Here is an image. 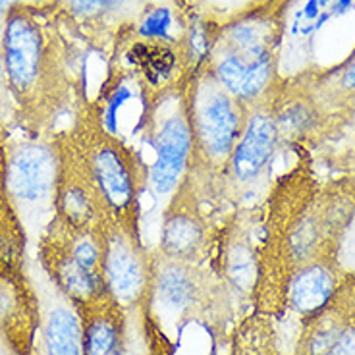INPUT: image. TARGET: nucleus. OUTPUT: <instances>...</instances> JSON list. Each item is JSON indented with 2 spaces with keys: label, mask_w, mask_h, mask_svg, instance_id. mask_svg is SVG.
Returning a JSON list of instances; mask_svg holds the SVG:
<instances>
[{
  "label": "nucleus",
  "mask_w": 355,
  "mask_h": 355,
  "mask_svg": "<svg viewBox=\"0 0 355 355\" xmlns=\"http://www.w3.org/2000/svg\"><path fill=\"white\" fill-rule=\"evenodd\" d=\"M355 220V172L320 184L311 174L309 160L276 182L268 197V216L257 268L280 266L282 280L293 268L319 257H340Z\"/></svg>",
  "instance_id": "1"
},
{
  "label": "nucleus",
  "mask_w": 355,
  "mask_h": 355,
  "mask_svg": "<svg viewBox=\"0 0 355 355\" xmlns=\"http://www.w3.org/2000/svg\"><path fill=\"white\" fill-rule=\"evenodd\" d=\"M282 31V4L248 10L214 29L203 68L243 105H255L282 81L278 73Z\"/></svg>",
  "instance_id": "2"
},
{
  "label": "nucleus",
  "mask_w": 355,
  "mask_h": 355,
  "mask_svg": "<svg viewBox=\"0 0 355 355\" xmlns=\"http://www.w3.org/2000/svg\"><path fill=\"white\" fill-rule=\"evenodd\" d=\"M73 153L97 189L107 216L141 226V201L149 189V176L132 143L105 130L95 114L83 124Z\"/></svg>",
  "instance_id": "3"
},
{
  "label": "nucleus",
  "mask_w": 355,
  "mask_h": 355,
  "mask_svg": "<svg viewBox=\"0 0 355 355\" xmlns=\"http://www.w3.org/2000/svg\"><path fill=\"white\" fill-rule=\"evenodd\" d=\"M186 105L193 135L191 172L209 193L243 132L248 105L228 93L203 66L186 76Z\"/></svg>",
  "instance_id": "4"
},
{
  "label": "nucleus",
  "mask_w": 355,
  "mask_h": 355,
  "mask_svg": "<svg viewBox=\"0 0 355 355\" xmlns=\"http://www.w3.org/2000/svg\"><path fill=\"white\" fill-rule=\"evenodd\" d=\"M186 76L149 91L143 116L141 132L153 151V160L147 164L149 191L157 201L164 203L193 170V135L187 118Z\"/></svg>",
  "instance_id": "5"
},
{
  "label": "nucleus",
  "mask_w": 355,
  "mask_h": 355,
  "mask_svg": "<svg viewBox=\"0 0 355 355\" xmlns=\"http://www.w3.org/2000/svg\"><path fill=\"white\" fill-rule=\"evenodd\" d=\"M282 151L280 130L276 124L272 93L248 107V118L230 159L213 187L222 199L241 203L257 193L270 176L272 162Z\"/></svg>",
  "instance_id": "6"
},
{
  "label": "nucleus",
  "mask_w": 355,
  "mask_h": 355,
  "mask_svg": "<svg viewBox=\"0 0 355 355\" xmlns=\"http://www.w3.org/2000/svg\"><path fill=\"white\" fill-rule=\"evenodd\" d=\"M103 245L105 292L124 309H139L147 303L153 280V251L141 238V226L105 216L98 228Z\"/></svg>",
  "instance_id": "7"
},
{
  "label": "nucleus",
  "mask_w": 355,
  "mask_h": 355,
  "mask_svg": "<svg viewBox=\"0 0 355 355\" xmlns=\"http://www.w3.org/2000/svg\"><path fill=\"white\" fill-rule=\"evenodd\" d=\"M201 182L191 172L170 196L160 214V236L157 253L162 257L203 263L218 238L214 234L203 205Z\"/></svg>",
  "instance_id": "8"
},
{
  "label": "nucleus",
  "mask_w": 355,
  "mask_h": 355,
  "mask_svg": "<svg viewBox=\"0 0 355 355\" xmlns=\"http://www.w3.org/2000/svg\"><path fill=\"white\" fill-rule=\"evenodd\" d=\"M213 278L199 263L176 261L153 251L151 292L143 307L157 309L172 322L197 317L213 300Z\"/></svg>",
  "instance_id": "9"
},
{
  "label": "nucleus",
  "mask_w": 355,
  "mask_h": 355,
  "mask_svg": "<svg viewBox=\"0 0 355 355\" xmlns=\"http://www.w3.org/2000/svg\"><path fill=\"white\" fill-rule=\"evenodd\" d=\"M2 56L10 91L19 101L37 95L46 78L49 44L27 10H12L2 21Z\"/></svg>",
  "instance_id": "10"
},
{
  "label": "nucleus",
  "mask_w": 355,
  "mask_h": 355,
  "mask_svg": "<svg viewBox=\"0 0 355 355\" xmlns=\"http://www.w3.org/2000/svg\"><path fill=\"white\" fill-rule=\"evenodd\" d=\"M60 178V153L46 143H24L8 159L10 197L27 209L53 205Z\"/></svg>",
  "instance_id": "11"
},
{
  "label": "nucleus",
  "mask_w": 355,
  "mask_h": 355,
  "mask_svg": "<svg viewBox=\"0 0 355 355\" xmlns=\"http://www.w3.org/2000/svg\"><path fill=\"white\" fill-rule=\"evenodd\" d=\"M346 278L340 257H319L293 268L284 282V302L300 317H309L324 307Z\"/></svg>",
  "instance_id": "12"
},
{
  "label": "nucleus",
  "mask_w": 355,
  "mask_h": 355,
  "mask_svg": "<svg viewBox=\"0 0 355 355\" xmlns=\"http://www.w3.org/2000/svg\"><path fill=\"white\" fill-rule=\"evenodd\" d=\"M83 327V355H120L128 346L137 317L108 295L78 307Z\"/></svg>",
  "instance_id": "13"
},
{
  "label": "nucleus",
  "mask_w": 355,
  "mask_h": 355,
  "mask_svg": "<svg viewBox=\"0 0 355 355\" xmlns=\"http://www.w3.org/2000/svg\"><path fill=\"white\" fill-rule=\"evenodd\" d=\"M305 78L319 107L336 132H342L355 118V53L336 68L305 71Z\"/></svg>",
  "instance_id": "14"
},
{
  "label": "nucleus",
  "mask_w": 355,
  "mask_h": 355,
  "mask_svg": "<svg viewBox=\"0 0 355 355\" xmlns=\"http://www.w3.org/2000/svg\"><path fill=\"white\" fill-rule=\"evenodd\" d=\"M43 355H83V327L80 309L58 292V300L39 324Z\"/></svg>",
  "instance_id": "15"
},
{
  "label": "nucleus",
  "mask_w": 355,
  "mask_h": 355,
  "mask_svg": "<svg viewBox=\"0 0 355 355\" xmlns=\"http://www.w3.org/2000/svg\"><path fill=\"white\" fill-rule=\"evenodd\" d=\"M66 6L76 18L91 24L125 26L137 24L145 12V0H66Z\"/></svg>",
  "instance_id": "16"
},
{
  "label": "nucleus",
  "mask_w": 355,
  "mask_h": 355,
  "mask_svg": "<svg viewBox=\"0 0 355 355\" xmlns=\"http://www.w3.org/2000/svg\"><path fill=\"white\" fill-rule=\"evenodd\" d=\"M174 29V14L168 6L145 8L141 18L135 24V35L149 43H180V39L172 33Z\"/></svg>",
  "instance_id": "17"
},
{
  "label": "nucleus",
  "mask_w": 355,
  "mask_h": 355,
  "mask_svg": "<svg viewBox=\"0 0 355 355\" xmlns=\"http://www.w3.org/2000/svg\"><path fill=\"white\" fill-rule=\"evenodd\" d=\"M322 355H355V315L347 322L344 332L336 338V342Z\"/></svg>",
  "instance_id": "18"
},
{
  "label": "nucleus",
  "mask_w": 355,
  "mask_h": 355,
  "mask_svg": "<svg viewBox=\"0 0 355 355\" xmlns=\"http://www.w3.org/2000/svg\"><path fill=\"white\" fill-rule=\"evenodd\" d=\"M120 355H149L147 354V338H145L137 322H135V329H133V334L130 338V342H128V346Z\"/></svg>",
  "instance_id": "19"
},
{
  "label": "nucleus",
  "mask_w": 355,
  "mask_h": 355,
  "mask_svg": "<svg viewBox=\"0 0 355 355\" xmlns=\"http://www.w3.org/2000/svg\"><path fill=\"white\" fill-rule=\"evenodd\" d=\"M2 21H4V19H2ZM2 21H0V91L8 89L6 70H4V56H2Z\"/></svg>",
  "instance_id": "20"
},
{
  "label": "nucleus",
  "mask_w": 355,
  "mask_h": 355,
  "mask_svg": "<svg viewBox=\"0 0 355 355\" xmlns=\"http://www.w3.org/2000/svg\"><path fill=\"white\" fill-rule=\"evenodd\" d=\"M19 8L18 0H0V21L8 16L12 10Z\"/></svg>",
  "instance_id": "21"
},
{
  "label": "nucleus",
  "mask_w": 355,
  "mask_h": 355,
  "mask_svg": "<svg viewBox=\"0 0 355 355\" xmlns=\"http://www.w3.org/2000/svg\"><path fill=\"white\" fill-rule=\"evenodd\" d=\"M0 355H14V352H12V347L2 340V336H0Z\"/></svg>",
  "instance_id": "22"
},
{
  "label": "nucleus",
  "mask_w": 355,
  "mask_h": 355,
  "mask_svg": "<svg viewBox=\"0 0 355 355\" xmlns=\"http://www.w3.org/2000/svg\"><path fill=\"white\" fill-rule=\"evenodd\" d=\"M349 159L354 160V166H355V139H354V147H352V153H349Z\"/></svg>",
  "instance_id": "23"
}]
</instances>
